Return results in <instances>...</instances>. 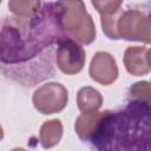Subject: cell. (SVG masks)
Segmentation results:
<instances>
[{"instance_id":"cell-1","label":"cell","mask_w":151,"mask_h":151,"mask_svg":"<svg viewBox=\"0 0 151 151\" xmlns=\"http://www.w3.org/2000/svg\"><path fill=\"white\" fill-rule=\"evenodd\" d=\"M90 143L97 151H150V103L130 100L119 111L105 110Z\"/></svg>"},{"instance_id":"cell-2","label":"cell","mask_w":151,"mask_h":151,"mask_svg":"<svg viewBox=\"0 0 151 151\" xmlns=\"http://www.w3.org/2000/svg\"><path fill=\"white\" fill-rule=\"evenodd\" d=\"M45 48L34 38L29 19L8 17L0 20V66L2 67H26L37 58L45 57Z\"/></svg>"},{"instance_id":"cell-3","label":"cell","mask_w":151,"mask_h":151,"mask_svg":"<svg viewBox=\"0 0 151 151\" xmlns=\"http://www.w3.org/2000/svg\"><path fill=\"white\" fill-rule=\"evenodd\" d=\"M59 21L65 35L78 44L90 45L96 39V26L83 1H58Z\"/></svg>"},{"instance_id":"cell-4","label":"cell","mask_w":151,"mask_h":151,"mask_svg":"<svg viewBox=\"0 0 151 151\" xmlns=\"http://www.w3.org/2000/svg\"><path fill=\"white\" fill-rule=\"evenodd\" d=\"M118 39L150 42L151 26L149 17L138 9L123 11L117 22Z\"/></svg>"},{"instance_id":"cell-5","label":"cell","mask_w":151,"mask_h":151,"mask_svg":"<svg viewBox=\"0 0 151 151\" xmlns=\"http://www.w3.org/2000/svg\"><path fill=\"white\" fill-rule=\"evenodd\" d=\"M32 101L35 110L41 114L58 113L66 107L68 92L60 83H47L34 91Z\"/></svg>"},{"instance_id":"cell-6","label":"cell","mask_w":151,"mask_h":151,"mask_svg":"<svg viewBox=\"0 0 151 151\" xmlns=\"http://www.w3.org/2000/svg\"><path fill=\"white\" fill-rule=\"evenodd\" d=\"M55 61L59 70L68 76L79 73L86 61L85 50L70 38H64L57 45Z\"/></svg>"},{"instance_id":"cell-7","label":"cell","mask_w":151,"mask_h":151,"mask_svg":"<svg viewBox=\"0 0 151 151\" xmlns=\"http://www.w3.org/2000/svg\"><path fill=\"white\" fill-rule=\"evenodd\" d=\"M88 73L92 80L101 85H111L118 78L116 59L109 52H97L90 64Z\"/></svg>"},{"instance_id":"cell-8","label":"cell","mask_w":151,"mask_h":151,"mask_svg":"<svg viewBox=\"0 0 151 151\" xmlns=\"http://www.w3.org/2000/svg\"><path fill=\"white\" fill-rule=\"evenodd\" d=\"M150 48L146 46H129L124 52V65L132 76H144L150 72Z\"/></svg>"},{"instance_id":"cell-9","label":"cell","mask_w":151,"mask_h":151,"mask_svg":"<svg viewBox=\"0 0 151 151\" xmlns=\"http://www.w3.org/2000/svg\"><path fill=\"white\" fill-rule=\"evenodd\" d=\"M103 104V97L99 91L91 86L81 87L77 93V105L81 113L96 112Z\"/></svg>"},{"instance_id":"cell-10","label":"cell","mask_w":151,"mask_h":151,"mask_svg":"<svg viewBox=\"0 0 151 151\" xmlns=\"http://www.w3.org/2000/svg\"><path fill=\"white\" fill-rule=\"evenodd\" d=\"M104 111H96V112H90V113H81L74 124L76 132L78 137L84 140V142H90L100 118L103 117Z\"/></svg>"},{"instance_id":"cell-11","label":"cell","mask_w":151,"mask_h":151,"mask_svg":"<svg viewBox=\"0 0 151 151\" xmlns=\"http://www.w3.org/2000/svg\"><path fill=\"white\" fill-rule=\"evenodd\" d=\"M63 137V124L59 119H51L45 122L39 131L40 144L44 149L55 146Z\"/></svg>"},{"instance_id":"cell-12","label":"cell","mask_w":151,"mask_h":151,"mask_svg":"<svg viewBox=\"0 0 151 151\" xmlns=\"http://www.w3.org/2000/svg\"><path fill=\"white\" fill-rule=\"evenodd\" d=\"M40 1H31V0H11L8 1V8L9 11L15 14L18 18L24 19H31L33 18L41 7Z\"/></svg>"},{"instance_id":"cell-13","label":"cell","mask_w":151,"mask_h":151,"mask_svg":"<svg viewBox=\"0 0 151 151\" xmlns=\"http://www.w3.org/2000/svg\"><path fill=\"white\" fill-rule=\"evenodd\" d=\"M123 9L120 8L116 13L107 14V15H100V24L103 27V32L105 35L112 40H118V34H117V22L118 19L122 14Z\"/></svg>"},{"instance_id":"cell-14","label":"cell","mask_w":151,"mask_h":151,"mask_svg":"<svg viewBox=\"0 0 151 151\" xmlns=\"http://www.w3.org/2000/svg\"><path fill=\"white\" fill-rule=\"evenodd\" d=\"M129 97H130V100L150 103V84H149V81L134 83L129 90Z\"/></svg>"},{"instance_id":"cell-15","label":"cell","mask_w":151,"mask_h":151,"mask_svg":"<svg viewBox=\"0 0 151 151\" xmlns=\"http://www.w3.org/2000/svg\"><path fill=\"white\" fill-rule=\"evenodd\" d=\"M92 6L100 13V15H107L116 13L117 11L120 9L123 2L122 1H116V0H109V1H97L93 0L91 1Z\"/></svg>"},{"instance_id":"cell-16","label":"cell","mask_w":151,"mask_h":151,"mask_svg":"<svg viewBox=\"0 0 151 151\" xmlns=\"http://www.w3.org/2000/svg\"><path fill=\"white\" fill-rule=\"evenodd\" d=\"M11 151H27V150H25V149H22V147H14V149L11 150Z\"/></svg>"},{"instance_id":"cell-17","label":"cell","mask_w":151,"mask_h":151,"mask_svg":"<svg viewBox=\"0 0 151 151\" xmlns=\"http://www.w3.org/2000/svg\"><path fill=\"white\" fill-rule=\"evenodd\" d=\"M4 138V130H2V127H1V125H0V140Z\"/></svg>"}]
</instances>
